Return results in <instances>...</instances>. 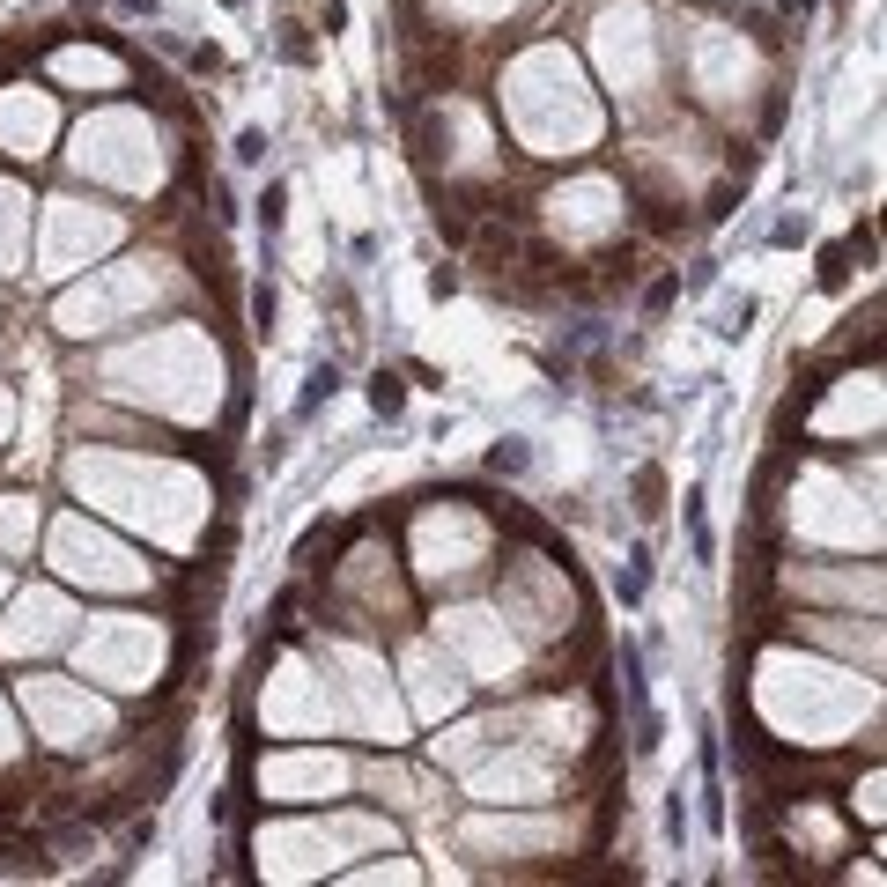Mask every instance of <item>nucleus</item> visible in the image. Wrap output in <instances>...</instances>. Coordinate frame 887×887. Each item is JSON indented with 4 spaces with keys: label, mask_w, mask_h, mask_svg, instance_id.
Masks as SVG:
<instances>
[{
    "label": "nucleus",
    "mask_w": 887,
    "mask_h": 887,
    "mask_svg": "<svg viewBox=\"0 0 887 887\" xmlns=\"http://www.w3.org/2000/svg\"><path fill=\"white\" fill-rule=\"evenodd\" d=\"M821 289L828 296L851 289V244H828V252H821Z\"/></svg>",
    "instance_id": "1"
},
{
    "label": "nucleus",
    "mask_w": 887,
    "mask_h": 887,
    "mask_svg": "<svg viewBox=\"0 0 887 887\" xmlns=\"http://www.w3.org/2000/svg\"><path fill=\"white\" fill-rule=\"evenodd\" d=\"M658 496H666V474H658V466H644V474H636V511H666V503H658Z\"/></svg>",
    "instance_id": "3"
},
{
    "label": "nucleus",
    "mask_w": 887,
    "mask_h": 887,
    "mask_svg": "<svg viewBox=\"0 0 887 887\" xmlns=\"http://www.w3.org/2000/svg\"><path fill=\"white\" fill-rule=\"evenodd\" d=\"M400 400H407V385H400L392 370H377V377H370V407H377V414H400Z\"/></svg>",
    "instance_id": "2"
}]
</instances>
